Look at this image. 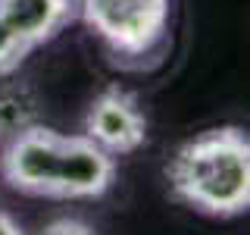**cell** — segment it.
I'll list each match as a JSON object with an SVG mask.
<instances>
[{
	"label": "cell",
	"mask_w": 250,
	"mask_h": 235,
	"mask_svg": "<svg viewBox=\"0 0 250 235\" xmlns=\"http://www.w3.org/2000/svg\"><path fill=\"white\" fill-rule=\"evenodd\" d=\"M172 198L207 216H241L250 207V138L216 125L185 141L166 166Z\"/></svg>",
	"instance_id": "6da1fadb"
},
{
	"label": "cell",
	"mask_w": 250,
	"mask_h": 235,
	"mask_svg": "<svg viewBox=\"0 0 250 235\" xmlns=\"http://www.w3.org/2000/svg\"><path fill=\"white\" fill-rule=\"evenodd\" d=\"M175 0H78V19L104 44L113 66L153 69L172 50Z\"/></svg>",
	"instance_id": "7a4b0ae2"
},
{
	"label": "cell",
	"mask_w": 250,
	"mask_h": 235,
	"mask_svg": "<svg viewBox=\"0 0 250 235\" xmlns=\"http://www.w3.org/2000/svg\"><path fill=\"white\" fill-rule=\"evenodd\" d=\"M60 144H62V132L50 129L44 122H31L22 132H16L10 141H3V154H0L3 182L19 194L50 198Z\"/></svg>",
	"instance_id": "3957f363"
},
{
	"label": "cell",
	"mask_w": 250,
	"mask_h": 235,
	"mask_svg": "<svg viewBox=\"0 0 250 235\" xmlns=\"http://www.w3.org/2000/svg\"><path fill=\"white\" fill-rule=\"evenodd\" d=\"M82 135H88L94 144L113 157L135 154L147 141V116L141 110L138 94H131L122 85L104 88L84 113Z\"/></svg>",
	"instance_id": "277c9868"
},
{
	"label": "cell",
	"mask_w": 250,
	"mask_h": 235,
	"mask_svg": "<svg viewBox=\"0 0 250 235\" xmlns=\"http://www.w3.org/2000/svg\"><path fill=\"white\" fill-rule=\"evenodd\" d=\"M116 182V157L97 147L88 135H62L57 172H53V194L57 201L100 198Z\"/></svg>",
	"instance_id": "5b68a950"
},
{
	"label": "cell",
	"mask_w": 250,
	"mask_h": 235,
	"mask_svg": "<svg viewBox=\"0 0 250 235\" xmlns=\"http://www.w3.org/2000/svg\"><path fill=\"white\" fill-rule=\"evenodd\" d=\"M0 13L35 50L78 19V0H0Z\"/></svg>",
	"instance_id": "8992f818"
},
{
	"label": "cell",
	"mask_w": 250,
	"mask_h": 235,
	"mask_svg": "<svg viewBox=\"0 0 250 235\" xmlns=\"http://www.w3.org/2000/svg\"><path fill=\"white\" fill-rule=\"evenodd\" d=\"M35 97L25 88H0V144L35 122Z\"/></svg>",
	"instance_id": "52a82bcc"
},
{
	"label": "cell",
	"mask_w": 250,
	"mask_h": 235,
	"mask_svg": "<svg viewBox=\"0 0 250 235\" xmlns=\"http://www.w3.org/2000/svg\"><path fill=\"white\" fill-rule=\"evenodd\" d=\"M28 53H31V47L10 28V22H6L3 13H0V78L13 75L16 69L25 63Z\"/></svg>",
	"instance_id": "ba28073f"
},
{
	"label": "cell",
	"mask_w": 250,
	"mask_h": 235,
	"mask_svg": "<svg viewBox=\"0 0 250 235\" xmlns=\"http://www.w3.org/2000/svg\"><path fill=\"white\" fill-rule=\"evenodd\" d=\"M41 235H94V229L82 219H53Z\"/></svg>",
	"instance_id": "9c48e42d"
},
{
	"label": "cell",
	"mask_w": 250,
	"mask_h": 235,
	"mask_svg": "<svg viewBox=\"0 0 250 235\" xmlns=\"http://www.w3.org/2000/svg\"><path fill=\"white\" fill-rule=\"evenodd\" d=\"M0 235H22V229H19V223H16L13 216H6L3 210H0Z\"/></svg>",
	"instance_id": "30bf717a"
}]
</instances>
